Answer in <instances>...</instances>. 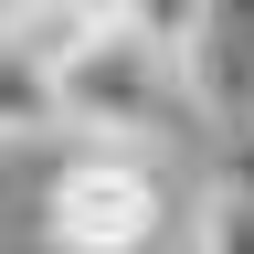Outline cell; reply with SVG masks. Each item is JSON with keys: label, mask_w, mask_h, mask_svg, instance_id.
I'll return each mask as SVG.
<instances>
[{"label": "cell", "mask_w": 254, "mask_h": 254, "mask_svg": "<svg viewBox=\"0 0 254 254\" xmlns=\"http://www.w3.org/2000/svg\"><path fill=\"white\" fill-rule=\"evenodd\" d=\"M190 254H254V201L201 190V212H190Z\"/></svg>", "instance_id": "obj_5"}, {"label": "cell", "mask_w": 254, "mask_h": 254, "mask_svg": "<svg viewBox=\"0 0 254 254\" xmlns=\"http://www.w3.org/2000/svg\"><path fill=\"white\" fill-rule=\"evenodd\" d=\"M0 43H11V0H0Z\"/></svg>", "instance_id": "obj_7"}, {"label": "cell", "mask_w": 254, "mask_h": 254, "mask_svg": "<svg viewBox=\"0 0 254 254\" xmlns=\"http://www.w3.org/2000/svg\"><path fill=\"white\" fill-rule=\"evenodd\" d=\"M212 190L254 201V127H233V138H222V170H212Z\"/></svg>", "instance_id": "obj_6"}, {"label": "cell", "mask_w": 254, "mask_h": 254, "mask_svg": "<svg viewBox=\"0 0 254 254\" xmlns=\"http://www.w3.org/2000/svg\"><path fill=\"white\" fill-rule=\"evenodd\" d=\"M53 117L74 127V148H148L170 127H190V95H180L170 53H148L138 32L106 21L53 64Z\"/></svg>", "instance_id": "obj_2"}, {"label": "cell", "mask_w": 254, "mask_h": 254, "mask_svg": "<svg viewBox=\"0 0 254 254\" xmlns=\"http://www.w3.org/2000/svg\"><path fill=\"white\" fill-rule=\"evenodd\" d=\"M117 32H138L148 53H190V32H201V0H117Z\"/></svg>", "instance_id": "obj_4"}, {"label": "cell", "mask_w": 254, "mask_h": 254, "mask_svg": "<svg viewBox=\"0 0 254 254\" xmlns=\"http://www.w3.org/2000/svg\"><path fill=\"white\" fill-rule=\"evenodd\" d=\"M43 244L53 254H170L180 190L148 148H74L43 190Z\"/></svg>", "instance_id": "obj_1"}, {"label": "cell", "mask_w": 254, "mask_h": 254, "mask_svg": "<svg viewBox=\"0 0 254 254\" xmlns=\"http://www.w3.org/2000/svg\"><path fill=\"white\" fill-rule=\"evenodd\" d=\"M43 127H64V117H53V74H43L32 53H11V43H0V148L43 138Z\"/></svg>", "instance_id": "obj_3"}]
</instances>
